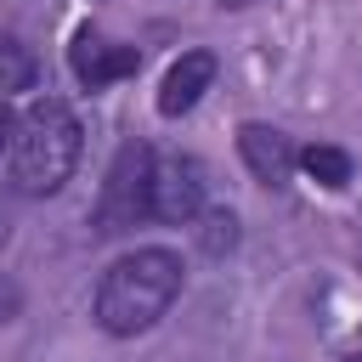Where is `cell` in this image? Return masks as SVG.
<instances>
[{"mask_svg": "<svg viewBox=\"0 0 362 362\" xmlns=\"http://www.w3.org/2000/svg\"><path fill=\"white\" fill-rule=\"evenodd\" d=\"M238 147H243V164L255 170V181H266V187H283L294 175V164H300L294 141L283 130H272V124H243L238 130Z\"/></svg>", "mask_w": 362, "mask_h": 362, "instance_id": "obj_6", "label": "cell"}, {"mask_svg": "<svg viewBox=\"0 0 362 362\" xmlns=\"http://www.w3.org/2000/svg\"><path fill=\"white\" fill-rule=\"evenodd\" d=\"M68 62H74V74H79V85H90V90H102V85H113V79H124V74H136V45H113L107 34H96V28H79L74 34V51H68Z\"/></svg>", "mask_w": 362, "mask_h": 362, "instance_id": "obj_5", "label": "cell"}, {"mask_svg": "<svg viewBox=\"0 0 362 362\" xmlns=\"http://www.w3.org/2000/svg\"><path fill=\"white\" fill-rule=\"evenodd\" d=\"M141 215H153V153L141 141H130V147H119V158L107 170V187H102V204H96V226L102 232H124Z\"/></svg>", "mask_w": 362, "mask_h": 362, "instance_id": "obj_3", "label": "cell"}, {"mask_svg": "<svg viewBox=\"0 0 362 362\" xmlns=\"http://www.w3.org/2000/svg\"><path fill=\"white\" fill-rule=\"evenodd\" d=\"M300 164H305L311 181H322V187H345V181H351V153H339V147H305Z\"/></svg>", "mask_w": 362, "mask_h": 362, "instance_id": "obj_9", "label": "cell"}, {"mask_svg": "<svg viewBox=\"0 0 362 362\" xmlns=\"http://www.w3.org/2000/svg\"><path fill=\"white\" fill-rule=\"evenodd\" d=\"M11 141H17V119H11V113H6V102H0V153H6Z\"/></svg>", "mask_w": 362, "mask_h": 362, "instance_id": "obj_11", "label": "cell"}, {"mask_svg": "<svg viewBox=\"0 0 362 362\" xmlns=\"http://www.w3.org/2000/svg\"><path fill=\"white\" fill-rule=\"evenodd\" d=\"M34 85V51L17 34H0V96L6 90H28Z\"/></svg>", "mask_w": 362, "mask_h": 362, "instance_id": "obj_8", "label": "cell"}, {"mask_svg": "<svg viewBox=\"0 0 362 362\" xmlns=\"http://www.w3.org/2000/svg\"><path fill=\"white\" fill-rule=\"evenodd\" d=\"M221 6H249V0H221Z\"/></svg>", "mask_w": 362, "mask_h": 362, "instance_id": "obj_12", "label": "cell"}, {"mask_svg": "<svg viewBox=\"0 0 362 362\" xmlns=\"http://www.w3.org/2000/svg\"><path fill=\"white\" fill-rule=\"evenodd\" d=\"M198 209H204V164L198 158H164V164H153V215L181 226Z\"/></svg>", "mask_w": 362, "mask_h": 362, "instance_id": "obj_4", "label": "cell"}, {"mask_svg": "<svg viewBox=\"0 0 362 362\" xmlns=\"http://www.w3.org/2000/svg\"><path fill=\"white\" fill-rule=\"evenodd\" d=\"M17 187L28 192V198H45V192H57L68 175H74V164H79V119L62 107V102H34L28 113H23V124H17Z\"/></svg>", "mask_w": 362, "mask_h": 362, "instance_id": "obj_2", "label": "cell"}, {"mask_svg": "<svg viewBox=\"0 0 362 362\" xmlns=\"http://www.w3.org/2000/svg\"><path fill=\"white\" fill-rule=\"evenodd\" d=\"M204 226H209V232H204V243H209V255H221V243H226V249H232V238H238V232H232V226H238V221H232V215H226V209H215V215H209V221H204Z\"/></svg>", "mask_w": 362, "mask_h": 362, "instance_id": "obj_10", "label": "cell"}, {"mask_svg": "<svg viewBox=\"0 0 362 362\" xmlns=\"http://www.w3.org/2000/svg\"><path fill=\"white\" fill-rule=\"evenodd\" d=\"M0 243H6V215H0Z\"/></svg>", "mask_w": 362, "mask_h": 362, "instance_id": "obj_13", "label": "cell"}, {"mask_svg": "<svg viewBox=\"0 0 362 362\" xmlns=\"http://www.w3.org/2000/svg\"><path fill=\"white\" fill-rule=\"evenodd\" d=\"M345 362H362V356H345Z\"/></svg>", "mask_w": 362, "mask_h": 362, "instance_id": "obj_14", "label": "cell"}, {"mask_svg": "<svg viewBox=\"0 0 362 362\" xmlns=\"http://www.w3.org/2000/svg\"><path fill=\"white\" fill-rule=\"evenodd\" d=\"M175 294H181V260L170 249H136L107 266L96 288V322L107 334H141L170 311Z\"/></svg>", "mask_w": 362, "mask_h": 362, "instance_id": "obj_1", "label": "cell"}, {"mask_svg": "<svg viewBox=\"0 0 362 362\" xmlns=\"http://www.w3.org/2000/svg\"><path fill=\"white\" fill-rule=\"evenodd\" d=\"M209 85H215V57H209V51H187L181 62H170V74H164V85H158V113H164V119L192 113Z\"/></svg>", "mask_w": 362, "mask_h": 362, "instance_id": "obj_7", "label": "cell"}]
</instances>
